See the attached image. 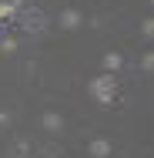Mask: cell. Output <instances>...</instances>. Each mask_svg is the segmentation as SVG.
<instances>
[{
	"mask_svg": "<svg viewBox=\"0 0 154 158\" xmlns=\"http://www.w3.org/2000/svg\"><path fill=\"white\" fill-rule=\"evenodd\" d=\"M40 125H44V131H47V135H61V131H64V118L57 114V111H44Z\"/></svg>",
	"mask_w": 154,
	"mask_h": 158,
	"instance_id": "5b68a950",
	"label": "cell"
},
{
	"mask_svg": "<svg viewBox=\"0 0 154 158\" xmlns=\"http://www.w3.org/2000/svg\"><path fill=\"white\" fill-rule=\"evenodd\" d=\"M121 54H117V51H107V54H104V74H117V71H121Z\"/></svg>",
	"mask_w": 154,
	"mask_h": 158,
	"instance_id": "8992f818",
	"label": "cell"
},
{
	"mask_svg": "<svg viewBox=\"0 0 154 158\" xmlns=\"http://www.w3.org/2000/svg\"><path fill=\"white\" fill-rule=\"evenodd\" d=\"M141 67L151 71V67H154V54H144V57H141Z\"/></svg>",
	"mask_w": 154,
	"mask_h": 158,
	"instance_id": "30bf717a",
	"label": "cell"
},
{
	"mask_svg": "<svg viewBox=\"0 0 154 158\" xmlns=\"http://www.w3.org/2000/svg\"><path fill=\"white\" fill-rule=\"evenodd\" d=\"M81 24H84V14H81L77 7H67V10L61 14V27L64 31H77Z\"/></svg>",
	"mask_w": 154,
	"mask_h": 158,
	"instance_id": "277c9868",
	"label": "cell"
},
{
	"mask_svg": "<svg viewBox=\"0 0 154 158\" xmlns=\"http://www.w3.org/2000/svg\"><path fill=\"white\" fill-rule=\"evenodd\" d=\"M3 125H10V114H7V111H0V128Z\"/></svg>",
	"mask_w": 154,
	"mask_h": 158,
	"instance_id": "8fae6325",
	"label": "cell"
},
{
	"mask_svg": "<svg viewBox=\"0 0 154 158\" xmlns=\"http://www.w3.org/2000/svg\"><path fill=\"white\" fill-rule=\"evenodd\" d=\"M44 24H47V20H44L40 10H24V14H20V27H24L27 34H40Z\"/></svg>",
	"mask_w": 154,
	"mask_h": 158,
	"instance_id": "7a4b0ae2",
	"label": "cell"
},
{
	"mask_svg": "<svg viewBox=\"0 0 154 158\" xmlns=\"http://www.w3.org/2000/svg\"><path fill=\"white\" fill-rule=\"evenodd\" d=\"M0 51H3V54H14V51H17V40H10V37H7V40L0 44Z\"/></svg>",
	"mask_w": 154,
	"mask_h": 158,
	"instance_id": "ba28073f",
	"label": "cell"
},
{
	"mask_svg": "<svg viewBox=\"0 0 154 158\" xmlns=\"http://www.w3.org/2000/svg\"><path fill=\"white\" fill-rule=\"evenodd\" d=\"M141 34H144V37H154V20H144V24H141Z\"/></svg>",
	"mask_w": 154,
	"mask_h": 158,
	"instance_id": "9c48e42d",
	"label": "cell"
},
{
	"mask_svg": "<svg viewBox=\"0 0 154 158\" xmlns=\"http://www.w3.org/2000/svg\"><path fill=\"white\" fill-rule=\"evenodd\" d=\"M111 152H114V145L107 138H91V145H87V155L91 158H111Z\"/></svg>",
	"mask_w": 154,
	"mask_h": 158,
	"instance_id": "3957f363",
	"label": "cell"
},
{
	"mask_svg": "<svg viewBox=\"0 0 154 158\" xmlns=\"http://www.w3.org/2000/svg\"><path fill=\"white\" fill-rule=\"evenodd\" d=\"M114 91H117V77L114 74H101L91 81V94L101 101V104H111L114 101Z\"/></svg>",
	"mask_w": 154,
	"mask_h": 158,
	"instance_id": "6da1fadb",
	"label": "cell"
},
{
	"mask_svg": "<svg viewBox=\"0 0 154 158\" xmlns=\"http://www.w3.org/2000/svg\"><path fill=\"white\" fill-rule=\"evenodd\" d=\"M30 148H34L30 138H17V141H14V155H17V158H27V155H30Z\"/></svg>",
	"mask_w": 154,
	"mask_h": 158,
	"instance_id": "52a82bcc",
	"label": "cell"
}]
</instances>
